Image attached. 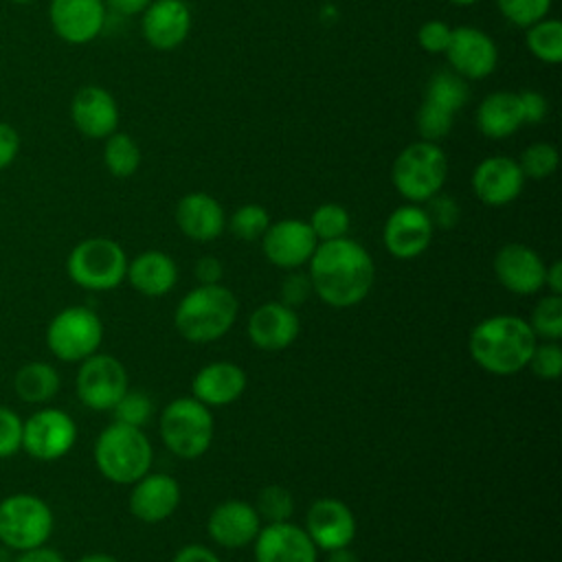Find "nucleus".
I'll use <instances>...</instances> for the list:
<instances>
[{"label":"nucleus","instance_id":"obj_1","mask_svg":"<svg viewBox=\"0 0 562 562\" xmlns=\"http://www.w3.org/2000/svg\"><path fill=\"white\" fill-rule=\"evenodd\" d=\"M307 266L312 292L329 307H353L362 303L373 288V259L367 248L351 237L318 241Z\"/></svg>","mask_w":562,"mask_h":562},{"label":"nucleus","instance_id":"obj_2","mask_svg":"<svg viewBox=\"0 0 562 562\" xmlns=\"http://www.w3.org/2000/svg\"><path fill=\"white\" fill-rule=\"evenodd\" d=\"M538 338L529 323L514 314L479 321L468 338L470 358L492 375H514L527 369Z\"/></svg>","mask_w":562,"mask_h":562},{"label":"nucleus","instance_id":"obj_3","mask_svg":"<svg viewBox=\"0 0 562 562\" xmlns=\"http://www.w3.org/2000/svg\"><path fill=\"white\" fill-rule=\"evenodd\" d=\"M237 314L239 303L233 290L222 283H198L180 299L173 312V325L187 342L206 345L228 334Z\"/></svg>","mask_w":562,"mask_h":562},{"label":"nucleus","instance_id":"obj_4","mask_svg":"<svg viewBox=\"0 0 562 562\" xmlns=\"http://www.w3.org/2000/svg\"><path fill=\"white\" fill-rule=\"evenodd\" d=\"M92 457H94L97 470L110 483L132 485L143 474L149 472L154 461V450H151V441L140 428L112 422L94 439Z\"/></svg>","mask_w":562,"mask_h":562},{"label":"nucleus","instance_id":"obj_5","mask_svg":"<svg viewBox=\"0 0 562 562\" xmlns=\"http://www.w3.org/2000/svg\"><path fill=\"white\" fill-rule=\"evenodd\" d=\"M448 176V158L439 143L415 140L393 160L391 180L395 191L411 204H424L441 191Z\"/></svg>","mask_w":562,"mask_h":562},{"label":"nucleus","instance_id":"obj_6","mask_svg":"<svg viewBox=\"0 0 562 562\" xmlns=\"http://www.w3.org/2000/svg\"><path fill=\"white\" fill-rule=\"evenodd\" d=\"M66 272L83 290L108 292L125 281L127 255L112 237H86L68 252Z\"/></svg>","mask_w":562,"mask_h":562},{"label":"nucleus","instance_id":"obj_7","mask_svg":"<svg viewBox=\"0 0 562 562\" xmlns=\"http://www.w3.org/2000/svg\"><path fill=\"white\" fill-rule=\"evenodd\" d=\"M165 448L180 459H198L213 443V413L193 395L171 400L158 419Z\"/></svg>","mask_w":562,"mask_h":562},{"label":"nucleus","instance_id":"obj_8","mask_svg":"<svg viewBox=\"0 0 562 562\" xmlns=\"http://www.w3.org/2000/svg\"><path fill=\"white\" fill-rule=\"evenodd\" d=\"M55 529L50 505L29 492H15L0 501V542L11 551L46 544Z\"/></svg>","mask_w":562,"mask_h":562},{"label":"nucleus","instance_id":"obj_9","mask_svg":"<svg viewBox=\"0 0 562 562\" xmlns=\"http://www.w3.org/2000/svg\"><path fill=\"white\" fill-rule=\"evenodd\" d=\"M48 351L61 362H81L97 353L103 340V323L92 307L68 305L46 325Z\"/></svg>","mask_w":562,"mask_h":562},{"label":"nucleus","instance_id":"obj_10","mask_svg":"<svg viewBox=\"0 0 562 562\" xmlns=\"http://www.w3.org/2000/svg\"><path fill=\"white\" fill-rule=\"evenodd\" d=\"M470 99V88L463 77H459L454 70H437L428 86L424 103L419 105L415 114V127L422 140L437 143L446 138L452 130L454 114L463 110V105Z\"/></svg>","mask_w":562,"mask_h":562},{"label":"nucleus","instance_id":"obj_11","mask_svg":"<svg viewBox=\"0 0 562 562\" xmlns=\"http://www.w3.org/2000/svg\"><path fill=\"white\" fill-rule=\"evenodd\" d=\"M127 389V369L116 356L97 351L79 362L75 391L86 408L112 411Z\"/></svg>","mask_w":562,"mask_h":562},{"label":"nucleus","instance_id":"obj_12","mask_svg":"<svg viewBox=\"0 0 562 562\" xmlns=\"http://www.w3.org/2000/svg\"><path fill=\"white\" fill-rule=\"evenodd\" d=\"M77 443L75 419L55 406H42L24 419L22 450L37 461H57Z\"/></svg>","mask_w":562,"mask_h":562},{"label":"nucleus","instance_id":"obj_13","mask_svg":"<svg viewBox=\"0 0 562 562\" xmlns=\"http://www.w3.org/2000/svg\"><path fill=\"white\" fill-rule=\"evenodd\" d=\"M432 224L422 204H402L384 222L382 241L395 259H417L432 241Z\"/></svg>","mask_w":562,"mask_h":562},{"label":"nucleus","instance_id":"obj_14","mask_svg":"<svg viewBox=\"0 0 562 562\" xmlns=\"http://www.w3.org/2000/svg\"><path fill=\"white\" fill-rule=\"evenodd\" d=\"M318 246L310 224L305 220L285 217L270 222L261 235V248L266 259L281 270H299L310 261Z\"/></svg>","mask_w":562,"mask_h":562},{"label":"nucleus","instance_id":"obj_15","mask_svg":"<svg viewBox=\"0 0 562 562\" xmlns=\"http://www.w3.org/2000/svg\"><path fill=\"white\" fill-rule=\"evenodd\" d=\"M108 7L103 0H50L48 22L53 33L70 44L83 46L97 40L105 26Z\"/></svg>","mask_w":562,"mask_h":562},{"label":"nucleus","instance_id":"obj_16","mask_svg":"<svg viewBox=\"0 0 562 562\" xmlns=\"http://www.w3.org/2000/svg\"><path fill=\"white\" fill-rule=\"evenodd\" d=\"M450 70L463 79H485L496 70L498 48L494 40L476 26H457L446 48Z\"/></svg>","mask_w":562,"mask_h":562},{"label":"nucleus","instance_id":"obj_17","mask_svg":"<svg viewBox=\"0 0 562 562\" xmlns=\"http://www.w3.org/2000/svg\"><path fill=\"white\" fill-rule=\"evenodd\" d=\"M310 540L318 551H334L349 547L356 538V516L351 507L340 498H316L305 514V527Z\"/></svg>","mask_w":562,"mask_h":562},{"label":"nucleus","instance_id":"obj_18","mask_svg":"<svg viewBox=\"0 0 562 562\" xmlns=\"http://www.w3.org/2000/svg\"><path fill=\"white\" fill-rule=\"evenodd\" d=\"M547 263L527 244L512 241L494 255V274L498 283L518 296L538 294L544 288Z\"/></svg>","mask_w":562,"mask_h":562},{"label":"nucleus","instance_id":"obj_19","mask_svg":"<svg viewBox=\"0 0 562 562\" xmlns=\"http://www.w3.org/2000/svg\"><path fill=\"white\" fill-rule=\"evenodd\" d=\"M180 483L167 472H147L130 492V514L147 525L167 520L180 505Z\"/></svg>","mask_w":562,"mask_h":562},{"label":"nucleus","instance_id":"obj_20","mask_svg":"<svg viewBox=\"0 0 562 562\" xmlns=\"http://www.w3.org/2000/svg\"><path fill=\"white\" fill-rule=\"evenodd\" d=\"M116 99L101 86H81L70 101V121L79 134L92 140H103L119 127Z\"/></svg>","mask_w":562,"mask_h":562},{"label":"nucleus","instance_id":"obj_21","mask_svg":"<svg viewBox=\"0 0 562 562\" xmlns=\"http://www.w3.org/2000/svg\"><path fill=\"white\" fill-rule=\"evenodd\" d=\"M261 525L263 522L257 509L239 498L217 503L206 518V531L211 540L224 549H241L252 544Z\"/></svg>","mask_w":562,"mask_h":562},{"label":"nucleus","instance_id":"obj_22","mask_svg":"<svg viewBox=\"0 0 562 562\" xmlns=\"http://www.w3.org/2000/svg\"><path fill=\"white\" fill-rule=\"evenodd\" d=\"M252 547L255 562H316L318 555L307 531L290 520L261 525Z\"/></svg>","mask_w":562,"mask_h":562},{"label":"nucleus","instance_id":"obj_23","mask_svg":"<svg viewBox=\"0 0 562 562\" xmlns=\"http://www.w3.org/2000/svg\"><path fill=\"white\" fill-rule=\"evenodd\" d=\"M525 187L518 162L509 156H487L472 171V191L485 206L514 202Z\"/></svg>","mask_w":562,"mask_h":562},{"label":"nucleus","instance_id":"obj_24","mask_svg":"<svg viewBox=\"0 0 562 562\" xmlns=\"http://www.w3.org/2000/svg\"><path fill=\"white\" fill-rule=\"evenodd\" d=\"M140 15L143 37L156 50L178 48L191 31V9L184 0H154Z\"/></svg>","mask_w":562,"mask_h":562},{"label":"nucleus","instance_id":"obj_25","mask_svg":"<svg viewBox=\"0 0 562 562\" xmlns=\"http://www.w3.org/2000/svg\"><path fill=\"white\" fill-rule=\"evenodd\" d=\"M246 329L257 349L281 351L299 338L301 321L296 310L283 305L281 301H268L252 310Z\"/></svg>","mask_w":562,"mask_h":562},{"label":"nucleus","instance_id":"obj_26","mask_svg":"<svg viewBox=\"0 0 562 562\" xmlns=\"http://www.w3.org/2000/svg\"><path fill=\"white\" fill-rule=\"evenodd\" d=\"M248 386L246 371L228 360H215L204 364L191 382V393L204 406H228L237 402Z\"/></svg>","mask_w":562,"mask_h":562},{"label":"nucleus","instance_id":"obj_27","mask_svg":"<svg viewBox=\"0 0 562 562\" xmlns=\"http://www.w3.org/2000/svg\"><path fill=\"white\" fill-rule=\"evenodd\" d=\"M173 217L180 233L200 244L217 239L226 228V213L222 204L204 191L182 195L176 204Z\"/></svg>","mask_w":562,"mask_h":562},{"label":"nucleus","instance_id":"obj_28","mask_svg":"<svg viewBox=\"0 0 562 562\" xmlns=\"http://www.w3.org/2000/svg\"><path fill=\"white\" fill-rule=\"evenodd\" d=\"M125 279L143 296H165L178 281L176 261L162 250H143L127 261Z\"/></svg>","mask_w":562,"mask_h":562},{"label":"nucleus","instance_id":"obj_29","mask_svg":"<svg viewBox=\"0 0 562 562\" xmlns=\"http://www.w3.org/2000/svg\"><path fill=\"white\" fill-rule=\"evenodd\" d=\"M474 121L479 132L494 140L516 134L525 125L518 92H509V90L490 92L479 103Z\"/></svg>","mask_w":562,"mask_h":562},{"label":"nucleus","instance_id":"obj_30","mask_svg":"<svg viewBox=\"0 0 562 562\" xmlns=\"http://www.w3.org/2000/svg\"><path fill=\"white\" fill-rule=\"evenodd\" d=\"M61 389L59 371L46 360H31L13 375V391L26 404L46 406Z\"/></svg>","mask_w":562,"mask_h":562},{"label":"nucleus","instance_id":"obj_31","mask_svg":"<svg viewBox=\"0 0 562 562\" xmlns=\"http://www.w3.org/2000/svg\"><path fill=\"white\" fill-rule=\"evenodd\" d=\"M103 165L114 178H130L140 167V147L138 143L125 134L114 132L103 138Z\"/></svg>","mask_w":562,"mask_h":562},{"label":"nucleus","instance_id":"obj_32","mask_svg":"<svg viewBox=\"0 0 562 562\" xmlns=\"http://www.w3.org/2000/svg\"><path fill=\"white\" fill-rule=\"evenodd\" d=\"M525 44L529 53L544 64L562 61V24L555 18H542L527 26Z\"/></svg>","mask_w":562,"mask_h":562},{"label":"nucleus","instance_id":"obj_33","mask_svg":"<svg viewBox=\"0 0 562 562\" xmlns=\"http://www.w3.org/2000/svg\"><path fill=\"white\" fill-rule=\"evenodd\" d=\"M307 224H310V228H312V233L318 241H331V239L347 237L349 226H351V217H349V211L342 204L325 202V204H318L312 211Z\"/></svg>","mask_w":562,"mask_h":562},{"label":"nucleus","instance_id":"obj_34","mask_svg":"<svg viewBox=\"0 0 562 562\" xmlns=\"http://www.w3.org/2000/svg\"><path fill=\"white\" fill-rule=\"evenodd\" d=\"M261 518L263 525L268 522H285L294 514V496L288 487L279 483H270L259 490L257 501L252 505Z\"/></svg>","mask_w":562,"mask_h":562},{"label":"nucleus","instance_id":"obj_35","mask_svg":"<svg viewBox=\"0 0 562 562\" xmlns=\"http://www.w3.org/2000/svg\"><path fill=\"white\" fill-rule=\"evenodd\" d=\"M536 338L542 340H560L562 336V296L560 294H547L542 296L533 312L531 318L527 321Z\"/></svg>","mask_w":562,"mask_h":562},{"label":"nucleus","instance_id":"obj_36","mask_svg":"<svg viewBox=\"0 0 562 562\" xmlns=\"http://www.w3.org/2000/svg\"><path fill=\"white\" fill-rule=\"evenodd\" d=\"M525 180H544L549 178L560 162V154L551 143H531L520 151V158L516 160Z\"/></svg>","mask_w":562,"mask_h":562},{"label":"nucleus","instance_id":"obj_37","mask_svg":"<svg viewBox=\"0 0 562 562\" xmlns=\"http://www.w3.org/2000/svg\"><path fill=\"white\" fill-rule=\"evenodd\" d=\"M270 226V215L261 204L248 202L233 211L228 217V231L241 239V241H255L261 239L266 228Z\"/></svg>","mask_w":562,"mask_h":562},{"label":"nucleus","instance_id":"obj_38","mask_svg":"<svg viewBox=\"0 0 562 562\" xmlns=\"http://www.w3.org/2000/svg\"><path fill=\"white\" fill-rule=\"evenodd\" d=\"M151 413H154L151 397L136 389H127L112 408L114 422L136 426V428H143L151 419Z\"/></svg>","mask_w":562,"mask_h":562},{"label":"nucleus","instance_id":"obj_39","mask_svg":"<svg viewBox=\"0 0 562 562\" xmlns=\"http://www.w3.org/2000/svg\"><path fill=\"white\" fill-rule=\"evenodd\" d=\"M498 11L514 26L527 29L551 11V0H496Z\"/></svg>","mask_w":562,"mask_h":562},{"label":"nucleus","instance_id":"obj_40","mask_svg":"<svg viewBox=\"0 0 562 562\" xmlns=\"http://www.w3.org/2000/svg\"><path fill=\"white\" fill-rule=\"evenodd\" d=\"M527 367L531 369V373L538 380H544V382L558 380L560 373H562V349H560V345L555 340L536 342Z\"/></svg>","mask_w":562,"mask_h":562},{"label":"nucleus","instance_id":"obj_41","mask_svg":"<svg viewBox=\"0 0 562 562\" xmlns=\"http://www.w3.org/2000/svg\"><path fill=\"white\" fill-rule=\"evenodd\" d=\"M22 426L24 419L18 411L0 404V459L15 457L22 450Z\"/></svg>","mask_w":562,"mask_h":562},{"label":"nucleus","instance_id":"obj_42","mask_svg":"<svg viewBox=\"0 0 562 562\" xmlns=\"http://www.w3.org/2000/svg\"><path fill=\"white\" fill-rule=\"evenodd\" d=\"M426 204H428V206H426V213H428V217H430L432 228L450 231V228L457 226L461 211H459V204H457L454 198H450V195H446V193L439 191V193H435Z\"/></svg>","mask_w":562,"mask_h":562},{"label":"nucleus","instance_id":"obj_43","mask_svg":"<svg viewBox=\"0 0 562 562\" xmlns=\"http://www.w3.org/2000/svg\"><path fill=\"white\" fill-rule=\"evenodd\" d=\"M312 294V281L307 277V272H299V270H290L279 285V301L292 310H296L299 305H303L307 301V296Z\"/></svg>","mask_w":562,"mask_h":562},{"label":"nucleus","instance_id":"obj_44","mask_svg":"<svg viewBox=\"0 0 562 562\" xmlns=\"http://www.w3.org/2000/svg\"><path fill=\"white\" fill-rule=\"evenodd\" d=\"M450 33L452 29L441 22V20H428L419 26L417 31V44L430 53V55H439V53H446L448 48V42H450Z\"/></svg>","mask_w":562,"mask_h":562},{"label":"nucleus","instance_id":"obj_45","mask_svg":"<svg viewBox=\"0 0 562 562\" xmlns=\"http://www.w3.org/2000/svg\"><path fill=\"white\" fill-rule=\"evenodd\" d=\"M518 99H520V110H522V123L538 125L547 116L549 103H547L544 94H540L538 90H522V92H518Z\"/></svg>","mask_w":562,"mask_h":562},{"label":"nucleus","instance_id":"obj_46","mask_svg":"<svg viewBox=\"0 0 562 562\" xmlns=\"http://www.w3.org/2000/svg\"><path fill=\"white\" fill-rule=\"evenodd\" d=\"M20 147H22L20 132L11 123L0 121V171L9 169L15 162Z\"/></svg>","mask_w":562,"mask_h":562},{"label":"nucleus","instance_id":"obj_47","mask_svg":"<svg viewBox=\"0 0 562 562\" xmlns=\"http://www.w3.org/2000/svg\"><path fill=\"white\" fill-rule=\"evenodd\" d=\"M195 279L200 285H209V283H220L222 281V274H224V266L217 257L213 255H204L195 261Z\"/></svg>","mask_w":562,"mask_h":562},{"label":"nucleus","instance_id":"obj_48","mask_svg":"<svg viewBox=\"0 0 562 562\" xmlns=\"http://www.w3.org/2000/svg\"><path fill=\"white\" fill-rule=\"evenodd\" d=\"M171 562H222V560L204 544H187L176 551Z\"/></svg>","mask_w":562,"mask_h":562},{"label":"nucleus","instance_id":"obj_49","mask_svg":"<svg viewBox=\"0 0 562 562\" xmlns=\"http://www.w3.org/2000/svg\"><path fill=\"white\" fill-rule=\"evenodd\" d=\"M15 562H66V560L57 549H53L48 544H40V547L20 551Z\"/></svg>","mask_w":562,"mask_h":562},{"label":"nucleus","instance_id":"obj_50","mask_svg":"<svg viewBox=\"0 0 562 562\" xmlns=\"http://www.w3.org/2000/svg\"><path fill=\"white\" fill-rule=\"evenodd\" d=\"M108 9H112L119 15H138L143 13L154 0H103Z\"/></svg>","mask_w":562,"mask_h":562},{"label":"nucleus","instance_id":"obj_51","mask_svg":"<svg viewBox=\"0 0 562 562\" xmlns=\"http://www.w3.org/2000/svg\"><path fill=\"white\" fill-rule=\"evenodd\" d=\"M544 288L549 290V294H560L562 296V261L560 259H555L547 266Z\"/></svg>","mask_w":562,"mask_h":562},{"label":"nucleus","instance_id":"obj_52","mask_svg":"<svg viewBox=\"0 0 562 562\" xmlns=\"http://www.w3.org/2000/svg\"><path fill=\"white\" fill-rule=\"evenodd\" d=\"M325 562H360V560H358V555L349 547H340V549L327 551V560Z\"/></svg>","mask_w":562,"mask_h":562},{"label":"nucleus","instance_id":"obj_53","mask_svg":"<svg viewBox=\"0 0 562 562\" xmlns=\"http://www.w3.org/2000/svg\"><path fill=\"white\" fill-rule=\"evenodd\" d=\"M75 562H119L114 555H110V553H101V551H97V553H86V555H81L79 560H75Z\"/></svg>","mask_w":562,"mask_h":562},{"label":"nucleus","instance_id":"obj_54","mask_svg":"<svg viewBox=\"0 0 562 562\" xmlns=\"http://www.w3.org/2000/svg\"><path fill=\"white\" fill-rule=\"evenodd\" d=\"M448 2H452V4H457V7H470V4H474V2H479V0H448Z\"/></svg>","mask_w":562,"mask_h":562},{"label":"nucleus","instance_id":"obj_55","mask_svg":"<svg viewBox=\"0 0 562 562\" xmlns=\"http://www.w3.org/2000/svg\"><path fill=\"white\" fill-rule=\"evenodd\" d=\"M11 2H13V4H22V7H24V4H35V2H40V0H11Z\"/></svg>","mask_w":562,"mask_h":562},{"label":"nucleus","instance_id":"obj_56","mask_svg":"<svg viewBox=\"0 0 562 562\" xmlns=\"http://www.w3.org/2000/svg\"><path fill=\"white\" fill-rule=\"evenodd\" d=\"M0 562H7V560H0Z\"/></svg>","mask_w":562,"mask_h":562}]
</instances>
